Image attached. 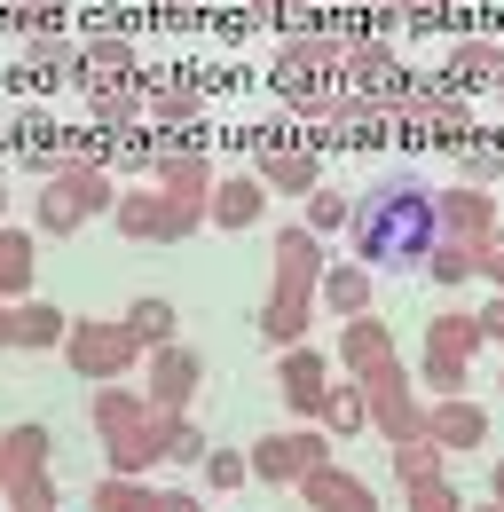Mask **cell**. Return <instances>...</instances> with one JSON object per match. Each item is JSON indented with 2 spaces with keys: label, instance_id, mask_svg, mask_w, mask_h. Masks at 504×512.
I'll return each instance as SVG.
<instances>
[{
  "label": "cell",
  "instance_id": "cell-1",
  "mask_svg": "<svg viewBox=\"0 0 504 512\" xmlns=\"http://www.w3.org/2000/svg\"><path fill=\"white\" fill-rule=\"evenodd\" d=\"M355 260L363 268H426V253L441 245V190L418 174H378L371 190H355Z\"/></svg>",
  "mask_w": 504,
  "mask_h": 512
},
{
  "label": "cell",
  "instance_id": "cell-2",
  "mask_svg": "<svg viewBox=\"0 0 504 512\" xmlns=\"http://www.w3.org/2000/svg\"><path fill=\"white\" fill-rule=\"evenodd\" d=\"M95 434H103L111 473H126V481H150V465L166 457V410H150V394L95 386Z\"/></svg>",
  "mask_w": 504,
  "mask_h": 512
},
{
  "label": "cell",
  "instance_id": "cell-3",
  "mask_svg": "<svg viewBox=\"0 0 504 512\" xmlns=\"http://www.w3.org/2000/svg\"><path fill=\"white\" fill-rule=\"evenodd\" d=\"M119 205V182H111V166H95V158H63L56 174L40 182V229L48 237H71V229H87L95 213H111Z\"/></svg>",
  "mask_w": 504,
  "mask_h": 512
},
{
  "label": "cell",
  "instance_id": "cell-4",
  "mask_svg": "<svg viewBox=\"0 0 504 512\" xmlns=\"http://www.w3.org/2000/svg\"><path fill=\"white\" fill-rule=\"evenodd\" d=\"M339 64H347V32H292V40L276 48V87H284V103L315 111L331 87H347Z\"/></svg>",
  "mask_w": 504,
  "mask_h": 512
},
{
  "label": "cell",
  "instance_id": "cell-5",
  "mask_svg": "<svg viewBox=\"0 0 504 512\" xmlns=\"http://www.w3.org/2000/svg\"><path fill=\"white\" fill-rule=\"evenodd\" d=\"M63 355H71V371H79V379L111 386V379H126V371L142 363V339L126 331V316H87V323H71Z\"/></svg>",
  "mask_w": 504,
  "mask_h": 512
},
{
  "label": "cell",
  "instance_id": "cell-6",
  "mask_svg": "<svg viewBox=\"0 0 504 512\" xmlns=\"http://www.w3.org/2000/svg\"><path fill=\"white\" fill-rule=\"evenodd\" d=\"M473 347H481V316H473V308H441V316L426 323V386H441V402L465 386Z\"/></svg>",
  "mask_w": 504,
  "mask_h": 512
},
{
  "label": "cell",
  "instance_id": "cell-7",
  "mask_svg": "<svg viewBox=\"0 0 504 512\" xmlns=\"http://www.w3.org/2000/svg\"><path fill=\"white\" fill-rule=\"evenodd\" d=\"M111 221H119L126 237H142V245H182L205 213H197V205H182V197H166V190H119Z\"/></svg>",
  "mask_w": 504,
  "mask_h": 512
},
{
  "label": "cell",
  "instance_id": "cell-8",
  "mask_svg": "<svg viewBox=\"0 0 504 512\" xmlns=\"http://www.w3.org/2000/svg\"><path fill=\"white\" fill-rule=\"evenodd\" d=\"M323 449H331L323 426H284V434H260V442L245 449V465H252V481H292V489H300V473L323 465Z\"/></svg>",
  "mask_w": 504,
  "mask_h": 512
},
{
  "label": "cell",
  "instance_id": "cell-9",
  "mask_svg": "<svg viewBox=\"0 0 504 512\" xmlns=\"http://www.w3.org/2000/svg\"><path fill=\"white\" fill-rule=\"evenodd\" d=\"M363 394H371V418H378V434H386L394 449H402V442H426V410H418V394H410V371H402V363L371 371Z\"/></svg>",
  "mask_w": 504,
  "mask_h": 512
},
{
  "label": "cell",
  "instance_id": "cell-10",
  "mask_svg": "<svg viewBox=\"0 0 504 512\" xmlns=\"http://www.w3.org/2000/svg\"><path fill=\"white\" fill-rule=\"evenodd\" d=\"M197 386H205V355L197 347H158L150 355V410H166V418H189V402H197Z\"/></svg>",
  "mask_w": 504,
  "mask_h": 512
},
{
  "label": "cell",
  "instance_id": "cell-11",
  "mask_svg": "<svg viewBox=\"0 0 504 512\" xmlns=\"http://www.w3.org/2000/svg\"><path fill=\"white\" fill-rule=\"evenodd\" d=\"M441 237H449V245H473V253H481V245H497V237H504L497 197H489V190H465V182H457V190H441Z\"/></svg>",
  "mask_w": 504,
  "mask_h": 512
},
{
  "label": "cell",
  "instance_id": "cell-12",
  "mask_svg": "<svg viewBox=\"0 0 504 512\" xmlns=\"http://www.w3.org/2000/svg\"><path fill=\"white\" fill-rule=\"evenodd\" d=\"M276 386H284L292 418L315 426V410H323V394H331V363H323L315 347H284V355H276Z\"/></svg>",
  "mask_w": 504,
  "mask_h": 512
},
{
  "label": "cell",
  "instance_id": "cell-13",
  "mask_svg": "<svg viewBox=\"0 0 504 512\" xmlns=\"http://www.w3.org/2000/svg\"><path fill=\"white\" fill-rule=\"evenodd\" d=\"M134 79H142V56H134L126 32H95V40H79V79H71V87H134Z\"/></svg>",
  "mask_w": 504,
  "mask_h": 512
},
{
  "label": "cell",
  "instance_id": "cell-14",
  "mask_svg": "<svg viewBox=\"0 0 504 512\" xmlns=\"http://www.w3.org/2000/svg\"><path fill=\"white\" fill-rule=\"evenodd\" d=\"M308 323H315V292H300V284H268V300H260V331H268L276 355H284V347H308Z\"/></svg>",
  "mask_w": 504,
  "mask_h": 512
},
{
  "label": "cell",
  "instance_id": "cell-15",
  "mask_svg": "<svg viewBox=\"0 0 504 512\" xmlns=\"http://www.w3.org/2000/svg\"><path fill=\"white\" fill-rule=\"evenodd\" d=\"M441 87H449V95L504 87V48H497V40H457V48L441 56Z\"/></svg>",
  "mask_w": 504,
  "mask_h": 512
},
{
  "label": "cell",
  "instance_id": "cell-16",
  "mask_svg": "<svg viewBox=\"0 0 504 512\" xmlns=\"http://www.w3.org/2000/svg\"><path fill=\"white\" fill-rule=\"evenodd\" d=\"M150 182H158V190L166 197H182V205H197V213H205V205H213V182H221V174H213V166H205V150H166V158H158V166H150Z\"/></svg>",
  "mask_w": 504,
  "mask_h": 512
},
{
  "label": "cell",
  "instance_id": "cell-17",
  "mask_svg": "<svg viewBox=\"0 0 504 512\" xmlns=\"http://www.w3.org/2000/svg\"><path fill=\"white\" fill-rule=\"evenodd\" d=\"M426 442H434V449H481V442H489V410L449 394V402L426 410Z\"/></svg>",
  "mask_w": 504,
  "mask_h": 512
},
{
  "label": "cell",
  "instance_id": "cell-18",
  "mask_svg": "<svg viewBox=\"0 0 504 512\" xmlns=\"http://www.w3.org/2000/svg\"><path fill=\"white\" fill-rule=\"evenodd\" d=\"M276 284H300V292H315L323 284V237L315 229H276Z\"/></svg>",
  "mask_w": 504,
  "mask_h": 512
},
{
  "label": "cell",
  "instance_id": "cell-19",
  "mask_svg": "<svg viewBox=\"0 0 504 512\" xmlns=\"http://www.w3.org/2000/svg\"><path fill=\"white\" fill-rule=\"evenodd\" d=\"M300 497H308L315 512H378V497L355 481V473H339V465H315V473H300Z\"/></svg>",
  "mask_w": 504,
  "mask_h": 512
},
{
  "label": "cell",
  "instance_id": "cell-20",
  "mask_svg": "<svg viewBox=\"0 0 504 512\" xmlns=\"http://www.w3.org/2000/svg\"><path fill=\"white\" fill-rule=\"evenodd\" d=\"M315 300H323V308H331L339 323L371 316V268H363V260H339V268H323V284H315Z\"/></svg>",
  "mask_w": 504,
  "mask_h": 512
},
{
  "label": "cell",
  "instance_id": "cell-21",
  "mask_svg": "<svg viewBox=\"0 0 504 512\" xmlns=\"http://www.w3.org/2000/svg\"><path fill=\"white\" fill-rule=\"evenodd\" d=\"M268 213V190H260V174H229V182H213V205H205V221H221V229H252Z\"/></svg>",
  "mask_w": 504,
  "mask_h": 512
},
{
  "label": "cell",
  "instance_id": "cell-22",
  "mask_svg": "<svg viewBox=\"0 0 504 512\" xmlns=\"http://www.w3.org/2000/svg\"><path fill=\"white\" fill-rule=\"evenodd\" d=\"M197 111H205V95H197V79H182V71H158L150 79V127H197Z\"/></svg>",
  "mask_w": 504,
  "mask_h": 512
},
{
  "label": "cell",
  "instance_id": "cell-23",
  "mask_svg": "<svg viewBox=\"0 0 504 512\" xmlns=\"http://www.w3.org/2000/svg\"><path fill=\"white\" fill-rule=\"evenodd\" d=\"M252 174H260V190H276V197H308L315 190L308 150H252Z\"/></svg>",
  "mask_w": 504,
  "mask_h": 512
},
{
  "label": "cell",
  "instance_id": "cell-24",
  "mask_svg": "<svg viewBox=\"0 0 504 512\" xmlns=\"http://www.w3.org/2000/svg\"><path fill=\"white\" fill-rule=\"evenodd\" d=\"M339 363H347L355 379H371V371H386V363H394V339H386V323L355 316L347 331H339Z\"/></svg>",
  "mask_w": 504,
  "mask_h": 512
},
{
  "label": "cell",
  "instance_id": "cell-25",
  "mask_svg": "<svg viewBox=\"0 0 504 512\" xmlns=\"http://www.w3.org/2000/svg\"><path fill=\"white\" fill-rule=\"evenodd\" d=\"M87 119L111 127V134H134L150 119V95H142V87H87Z\"/></svg>",
  "mask_w": 504,
  "mask_h": 512
},
{
  "label": "cell",
  "instance_id": "cell-26",
  "mask_svg": "<svg viewBox=\"0 0 504 512\" xmlns=\"http://www.w3.org/2000/svg\"><path fill=\"white\" fill-rule=\"evenodd\" d=\"M315 426H323L331 442L363 434V426H371V394H363V379H355V386H331V394H323V410H315Z\"/></svg>",
  "mask_w": 504,
  "mask_h": 512
},
{
  "label": "cell",
  "instance_id": "cell-27",
  "mask_svg": "<svg viewBox=\"0 0 504 512\" xmlns=\"http://www.w3.org/2000/svg\"><path fill=\"white\" fill-rule=\"evenodd\" d=\"M0 300H8V308L32 300V237L8 229V221H0Z\"/></svg>",
  "mask_w": 504,
  "mask_h": 512
},
{
  "label": "cell",
  "instance_id": "cell-28",
  "mask_svg": "<svg viewBox=\"0 0 504 512\" xmlns=\"http://www.w3.org/2000/svg\"><path fill=\"white\" fill-rule=\"evenodd\" d=\"M24 79L48 87V79H79V40H24Z\"/></svg>",
  "mask_w": 504,
  "mask_h": 512
},
{
  "label": "cell",
  "instance_id": "cell-29",
  "mask_svg": "<svg viewBox=\"0 0 504 512\" xmlns=\"http://www.w3.org/2000/svg\"><path fill=\"white\" fill-rule=\"evenodd\" d=\"M48 457H56V434H48L40 418L8 426V481H24V473H48Z\"/></svg>",
  "mask_w": 504,
  "mask_h": 512
},
{
  "label": "cell",
  "instance_id": "cell-30",
  "mask_svg": "<svg viewBox=\"0 0 504 512\" xmlns=\"http://www.w3.org/2000/svg\"><path fill=\"white\" fill-rule=\"evenodd\" d=\"M126 331L142 339V355H158V347H174V300H158V292H142V300L126 308Z\"/></svg>",
  "mask_w": 504,
  "mask_h": 512
},
{
  "label": "cell",
  "instance_id": "cell-31",
  "mask_svg": "<svg viewBox=\"0 0 504 512\" xmlns=\"http://www.w3.org/2000/svg\"><path fill=\"white\" fill-rule=\"evenodd\" d=\"M63 339H71V323H63L48 300H24V308H16V347L40 355V347H63Z\"/></svg>",
  "mask_w": 504,
  "mask_h": 512
},
{
  "label": "cell",
  "instance_id": "cell-32",
  "mask_svg": "<svg viewBox=\"0 0 504 512\" xmlns=\"http://www.w3.org/2000/svg\"><path fill=\"white\" fill-rule=\"evenodd\" d=\"M150 505H158L150 481H126V473H103V481H95V512H150Z\"/></svg>",
  "mask_w": 504,
  "mask_h": 512
},
{
  "label": "cell",
  "instance_id": "cell-33",
  "mask_svg": "<svg viewBox=\"0 0 504 512\" xmlns=\"http://www.w3.org/2000/svg\"><path fill=\"white\" fill-rule=\"evenodd\" d=\"M347 221H355V197H347V190H323V182H315V190H308V221H300V229L331 237V229H347Z\"/></svg>",
  "mask_w": 504,
  "mask_h": 512
},
{
  "label": "cell",
  "instance_id": "cell-34",
  "mask_svg": "<svg viewBox=\"0 0 504 512\" xmlns=\"http://www.w3.org/2000/svg\"><path fill=\"white\" fill-rule=\"evenodd\" d=\"M426 268L441 276V292H457V284H473V276H481V253H473V245H449V237H441L434 253H426Z\"/></svg>",
  "mask_w": 504,
  "mask_h": 512
},
{
  "label": "cell",
  "instance_id": "cell-35",
  "mask_svg": "<svg viewBox=\"0 0 504 512\" xmlns=\"http://www.w3.org/2000/svg\"><path fill=\"white\" fill-rule=\"evenodd\" d=\"M457 174H465V190H489L504 174V142H457Z\"/></svg>",
  "mask_w": 504,
  "mask_h": 512
},
{
  "label": "cell",
  "instance_id": "cell-36",
  "mask_svg": "<svg viewBox=\"0 0 504 512\" xmlns=\"http://www.w3.org/2000/svg\"><path fill=\"white\" fill-rule=\"evenodd\" d=\"M441 473V449L434 442H402L394 449V481H402V489H418V481H434Z\"/></svg>",
  "mask_w": 504,
  "mask_h": 512
},
{
  "label": "cell",
  "instance_id": "cell-37",
  "mask_svg": "<svg viewBox=\"0 0 504 512\" xmlns=\"http://www.w3.org/2000/svg\"><path fill=\"white\" fill-rule=\"evenodd\" d=\"M63 8H71V0H16L24 40H56V32H63Z\"/></svg>",
  "mask_w": 504,
  "mask_h": 512
},
{
  "label": "cell",
  "instance_id": "cell-38",
  "mask_svg": "<svg viewBox=\"0 0 504 512\" xmlns=\"http://www.w3.org/2000/svg\"><path fill=\"white\" fill-rule=\"evenodd\" d=\"M205 434H197V418H166V457H174V465H205Z\"/></svg>",
  "mask_w": 504,
  "mask_h": 512
},
{
  "label": "cell",
  "instance_id": "cell-39",
  "mask_svg": "<svg viewBox=\"0 0 504 512\" xmlns=\"http://www.w3.org/2000/svg\"><path fill=\"white\" fill-rule=\"evenodd\" d=\"M245 449H205V489H245Z\"/></svg>",
  "mask_w": 504,
  "mask_h": 512
},
{
  "label": "cell",
  "instance_id": "cell-40",
  "mask_svg": "<svg viewBox=\"0 0 504 512\" xmlns=\"http://www.w3.org/2000/svg\"><path fill=\"white\" fill-rule=\"evenodd\" d=\"M8 505L16 512H56V481L48 473H24V481H8Z\"/></svg>",
  "mask_w": 504,
  "mask_h": 512
},
{
  "label": "cell",
  "instance_id": "cell-41",
  "mask_svg": "<svg viewBox=\"0 0 504 512\" xmlns=\"http://www.w3.org/2000/svg\"><path fill=\"white\" fill-rule=\"evenodd\" d=\"M410 512H465V497L434 473V481H418V489H410Z\"/></svg>",
  "mask_w": 504,
  "mask_h": 512
},
{
  "label": "cell",
  "instance_id": "cell-42",
  "mask_svg": "<svg viewBox=\"0 0 504 512\" xmlns=\"http://www.w3.org/2000/svg\"><path fill=\"white\" fill-rule=\"evenodd\" d=\"M473 316H481V339H497V347H504V292L489 300V308H473Z\"/></svg>",
  "mask_w": 504,
  "mask_h": 512
},
{
  "label": "cell",
  "instance_id": "cell-43",
  "mask_svg": "<svg viewBox=\"0 0 504 512\" xmlns=\"http://www.w3.org/2000/svg\"><path fill=\"white\" fill-rule=\"evenodd\" d=\"M150 512H205V505H197L189 489H158V505H150Z\"/></svg>",
  "mask_w": 504,
  "mask_h": 512
},
{
  "label": "cell",
  "instance_id": "cell-44",
  "mask_svg": "<svg viewBox=\"0 0 504 512\" xmlns=\"http://www.w3.org/2000/svg\"><path fill=\"white\" fill-rule=\"evenodd\" d=\"M481 276H489V284L504 292V237H497V245H481Z\"/></svg>",
  "mask_w": 504,
  "mask_h": 512
},
{
  "label": "cell",
  "instance_id": "cell-45",
  "mask_svg": "<svg viewBox=\"0 0 504 512\" xmlns=\"http://www.w3.org/2000/svg\"><path fill=\"white\" fill-rule=\"evenodd\" d=\"M197 8H205V0H158V16H166V24H182V16H197Z\"/></svg>",
  "mask_w": 504,
  "mask_h": 512
},
{
  "label": "cell",
  "instance_id": "cell-46",
  "mask_svg": "<svg viewBox=\"0 0 504 512\" xmlns=\"http://www.w3.org/2000/svg\"><path fill=\"white\" fill-rule=\"evenodd\" d=\"M0 347H16V308L0 300Z\"/></svg>",
  "mask_w": 504,
  "mask_h": 512
},
{
  "label": "cell",
  "instance_id": "cell-47",
  "mask_svg": "<svg viewBox=\"0 0 504 512\" xmlns=\"http://www.w3.org/2000/svg\"><path fill=\"white\" fill-rule=\"evenodd\" d=\"M489 497H504V457H497V465H489Z\"/></svg>",
  "mask_w": 504,
  "mask_h": 512
},
{
  "label": "cell",
  "instance_id": "cell-48",
  "mask_svg": "<svg viewBox=\"0 0 504 512\" xmlns=\"http://www.w3.org/2000/svg\"><path fill=\"white\" fill-rule=\"evenodd\" d=\"M0 497H8V434H0Z\"/></svg>",
  "mask_w": 504,
  "mask_h": 512
},
{
  "label": "cell",
  "instance_id": "cell-49",
  "mask_svg": "<svg viewBox=\"0 0 504 512\" xmlns=\"http://www.w3.org/2000/svg\"><path fill=\"white\" fill-rule=\"evenodd\" d=\"M8 16H16V0H0V24H8Z\"/></svg>",
  "mask_w": 504,
  "mask_h": 512
},
{
  "label": "cell",
  "instance_id": "cell-50",
  "mask_svg": "<svg viewBox=\"0 0 504 512\" xmlns=\"http://www.w3.org/2000/svg\"><path fill=\"white\" fill-rule=\"evenodd\" d=\"M489 512H504V497H489Z\"/></svg>",
  "mask_w": 504,
  "mask_h": 512
},
{
  "label": "cell",
  "instance_id": "cell-51",
  "mask_svg": "<svg viewBox=\"0 0 504 512\" xmlns=\"http://www.w3.org/2000/svg\"><path fill=\"white\" fill-rule=\"evenodd\" d=\"M497 95H504V87H497Z\"/></svg>",
  "mask_w": 504,
  "mask_h": 512
}]
</instances>
